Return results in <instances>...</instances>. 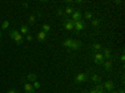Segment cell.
<instances>
[{"mask_svg": "<svg viewBox=\"0 0 125 93\" xmlns=\"http://www.w3.org/2000/svg\"><path fill=\"white\" fill-rule=\"evenodd\" d=\"M23 6H24V8H28V6H29V4H28V3H24V4H23Z\"/></svg>", "mask_w": 125, "mask_h": 93, "instance_id": "obj_31", "label": "cell"}, {"mask_svg": "<svg viewBox=\"0 0 125 93\" xmlns=\"http://www.w3.org/2000/svg\"><path fill=\"white\" fill-rule=\"evenodd\" d=\"M64 28L66 30H69V32L74 30V22H71V20H65L64 22Z\"/></svg>", "mask_w": 125, "mask_h": 93, "instance_id": "obj_8", "label": "cell"}, {"mask_svg": "<svg viewBox=\"0 0 125 93\" xmlns=\"http://www.w3.org/2000/svg\"><path fill=\"white\" fill-rule=\"evenodd\" d=\"M74 80H75V83H78V84L84 83L85 80H88V74H86V73H78V74L75 76Z\"/></svg>", "mask_w": 125, "mask_h": 93, "instance_id": "obj_2", "label": "cell"}, {"mask_svg": "<svg viewBox=\"0 0 125 93\" xmlns=\"http://www.w3.org/2000/svg\"><path fill=\"white\" fill-rule=\"evenodd\" d=\"M26 78H28V80H31V82L38 80V76H36L35 73H29V74L26 76Z\"/></svg>", "mask_w": 125, "mask_h": 93, "instance_id": "obj_19", "label": "cell"}, {"mask_svg": "<svg viewBox=\"0 0 125 93\" xmlns=\"http://www.w3.org/2000/svg\"><path fill=\"white\" fill-rule=\"evenodd\" d=\"M24 89L26 93H35V89L33 88V86H31L29 82H26V83H24Z\"/></svg>", "mask_w": 125, "mask_h": 93, "instance_id": "obj_10", "label": "cell"}, {"mask_svg": "<svg viewBox=\"0 0 125 93\" xmlns=\"http://www.w3.org/2000/svg\"><path fill=\"white\" fill-rule=\"evenodd\" d=\"M26 40H28V42H33V35L28 34V35H26Z\"/></svg>", "mask_w": 125, "mask_h": 93, "instance_id": "obj_27", "label": "cell"}, {"mask_svg": "<svg viewBox=\"0 0 125 93\" xmlns=\"http://www.w3.org/2000/svg\"><path fill=\"white\" fill-rule=\"evenodd\" d=\"M103 55H104V58H105V60H109V59L113 58V57H111V50H110L109 48H105V49H104Z\"/></svg>", "mask_w": 125, "mask_h": 93, "instance_id": "obj_13", "label": "cell"}, {"mask_svg": "<svg viewBox=\"0 0 125 93\" xmlns=\"http://www.w3.org/2000/svg\"><path fill=\"white\" fill-rule=\"evenodd\" d=\"M56 14H58V16H62V15H64V12H62L61 9H58L56 10Z\"/></svg>", "mask_w": 125, "mask_h": 93, "instance_id": "obj_26", "label": "cell"}, {"mask_svg": "<svg viewBox=\"0 0 125 93\" xmlns=\"http://www.w3.org/2000/svg\"><path fill=\"white\" fill-rule=\"evenodd\" d=\"M81 48V42L80 40H73V43H71V47L69 48L71 52H75V50H79Z\"/></svg>", "mask_w": 125, "mask_h": 93, "instance_id": "obj_6", "label": "cell"}, {"mask_svg": "<svg viewBox=\"0 0 125 93\" xmlns=\"http://www.w3.org/2000/svg\"><path fill=\"white\" fill-rule=\"evenodd\" d=\"M103 87H104V89L108 91V92L114 91V83L111 80H105V82H104V84H103Z\"/></svg>", "mask_w": 125, "mask_h": 93, "instance_id": "obj_7", "label": "cell"}, {"mask_svg": "<svg viewBox=\"0 0 125 93\" xmlns=\"http://www.w3.org/2000/svg\"><path fill=\"white\" fill-rule=\"evenodd\" d=\"M84 18H85L86 20H91V19H93V13H91V12H85Z\"/></svg>", "mask_w": 125, "mask_h": 93, "instance_id": "obj_23", "label": "cell"}, {"mask_svg": "<svg viewBox=\"0 0 125 93\" xmlns=\"http://www.w3.org/2000/svg\"><path fill=\"white\" fill-rule=\"evenodd\" d=\"M74 29H75V33H79L81 30L85 29V23L83 20H79V22H74Z\"/></svg>", "mask_w": 125, "mask_h": 93, "instance_id": "obj_4", "label": "cell"}, {"mask_svg": "<svg viewBox=\"0 0 125 93\" xmlns=\"http://www.w3.org/2000/svg\"><path fill=\"white\" fill-rule=\"evenodd\" d=\"M94 89L96 91V93H106V92H105V89H104V87H103V84H100V83H99V84H96Z\"/></svg>", "mask_w": 125, "mask_h": 93, "instance_id": "obj_18", "label": "cell"}, {"mask_svg": "<svg viewBox=\"0 0 125 93\" xmlns=\"http://www.w3.org/2000/svg\"><path fill=\"white\" fill-rule=\"evenodd\" d=\"M19 33L21 34V35H28V34H29V28H28V25H21V28H20V30H19Z\"/></svg>", "mask_w": 125, "mask_h": 93, "instance_id": "obj_16", "label": "cell"}, {"mask_svg": "<svg viewBox=\"0 0 125 93\" xmlns=\"http://www.w3.org/2000/svg\"><path fill=\"white\" fill-rule=\"evenodd\" d=\"M50 29H51V27L49 24H43V27H41V30H43L44 33H46V34L50 32Z\"/></svg>", "mask_w": 125, "mask_h": 93, "instance_id": "obj_20", "label": "cell"}, {"mask_svg": "<svg viewBox=\"0 0 125 93\" xmlns=\"http://www.w3.org/2000/svg\"><path fill=\"white\" fill-rule=\"evenodd\" d=\"M103 67L105 68V70H111V68H113V60H111V59L105 60V62L103 63Z\"/></svg>", "mask_w": 125, "mask_h": 93, "instance_id": "obj_12", "label": "cell"}, {"mask_svg": "<svg viewBox=\"0 0 125 93\" xmlns=\"http://www.w3.org/2000/svg\"><path fill=\"white\" fill-rule=\"evenodd\" d=\"M74 10H75V9L73 8V6H69V5H68L64 10H62V12H64V15H70V16H71V14L74 13Z\"/></svg>", "mask_w": 125, "mask_h": 93, "instance_id": "obj_14", "label": "cell"}, {"mask_svg": "<svg viewBox=\"0 0 125 93\" xmlns=\"http://www.w3.org/2000/svg\"><path fill=\"white\" fill-rule=\"evenodd\" d=\"M36 38H38V40H39V42L44 43L45 40H46V33H44L43 30H40V32L36 34Z\"/></svg>", "mask_w": 125, "mask_h": 93, "instance_id": "obj_9", "label": "cell"}, {"mask_svg": "<svg viewBox=\"0 0 125 93\" xmlns=\"http://www.w3.org/2000/svg\"><path fill=\"white\" fill-rule=\"evenodd\" d=\"M40 87H41V84L39 83V82H38V80H35V82H34V83H33V88H34V89H39Z\"/></svg>", "mask_w": 125, "mask_h": 93, "instance_id": "obj_25", "label": "cell"}, {"mask_svg": "<svg viewBox=\"0 0 125 93\" xmlns=\"http://www.w3.org/2000/svg\"><path fill=\"white\" fill-rule=\"evenodd\" d=\"M80 93H88V92H84V91H83V92H80Z\"/></svg>", "mask_w": 125, "mask_h": 93, "instance_id": "obj_33", "label": "cell"}, {"mask_svg": "<svg viewBox=\"0 0 125 93\" xmlns=\"http://www.w3.org/2000/svg\"><path fill=\"white\" fill-rule=\"evenodd\" d=\"M10 38H11L16 44H21V43H23V40H24L23 35L20 34V33H19V30H16V29L10 30Z\"/></svg>", "mask_w": 125, "mask_h": 93, "instance_id": "obj_1", "label": "cell"}, {"mask_svg": "<svg viewBox=\"0 0 125 93\" xmlns=\"http://www.w3.org/2000/svg\"><path fill=\"white\" fill-rule=\"evenodd\" d=\"M94 62L98 66H103V63L105 62V58H104L103 53H94Z\"/></svg>", "mask_w": 125, "mask_h": 93, "instance_id": "obj_3", "label": "cell"}, {"mask_svg": "<svg viewBox=\"0 0 125 93\" xmlns=\"http://www.w3.org/2000/svg\"><path fill=\"white\" fill-rule=\"evenodd\" d=\"M109 93H119L118 91H111V92H109Z\"/></svg>", "mask_w": 125, "mask_h": 93, "instance_id": "obj_32", "label": "cell"}, {"mask_svg": "<svg viewBox=\"0 0 125 93\" xmlns=\"http://www.w3.org/2000/svg\"><path fill=\"white\" fill-rule=\"evenodd\" d=\"M120 62H123V63L125 62V54L124 53H121V55H120Z\"/></svg>", "mask_w": 125, "mask_h": 93, "instance_id": "obj_28", "label": "cell"}, {"mask_svg": "<svg viewBox=\"0 0 125 93\" xmlns=\"http://www.w3.org/2000/svg\"><path fill=\"white\" fill-rule=\"evenodd\" d=\"M91 49H93L94 53H100V50H103V47H101V44H99V43H94V44L91 45Z\"/></svg>", "mask_w": 125, "mask_h": 93, "instance_id": "obj_11", "label": "cell"}, {"mask_svg": "<svg viewBox=\"0 0 125 93\" xmlns=\"http://www.w3.org/2000/svg\"><path fill=\"white\" fill-rule=\"evenodd\" d=\"M89 93H96V91H95V89H94V88H91V89H90V92H89Z\"/></svg>", "mask_w": 125, "mask_h": 93, "instance_id": "obj_30", "label": "cell"}, {"mask_svg": "<svg viewBox=\"0 0 125 93\" xmlns=\"http://www.w3.org/2000/svg\"><path fill=\"white\" fill-rule=\"evenodd\" d=\"M91 82H94V83H95V84H99L100 83V77L98 76V74H95V73H94V74H91Z\"/></svg>", "mask_w": 125, "mask_h": 93, "instance_id": "obj_17", "label": "cell"}, {"mask_svg": "<svg viewBox=\"0 0 125 93\" xmlns=\"http://www.w3.org/2000/svg\"><path fill=\"white\" fill-rule=\"evenodd\" d=\"M35 22H36V15H30L28 18V23L29 24H35Z\"/></svg>", "mask_w": 125, "mask_h": 93, "instance_id": "obj_21", "label": "cell"}, {"mask_svg": "<svg viewBox=\"0 0 125 93\" xmlns=\"http://www.w3.org/2000/svg\"><path fill=\"white\" fill-rule=\"evenodd\" d=\"M9 25H10L9 20H4L3 24H1V28H3V29H8V28H9Z\"/></svg>", "mask_w": 125, "mask_h": 93, "instance_id": "obj_24", "label": "cell"}, {"mask_svg": "<svg viewBox=\"0 0 125 93\" xmlns=\"http://www.w3.org/2000/svg\"><path fill=\"white\" fill-rule=\"evenodd\" d=\"M73 40H74V39H71V38H68V39H65L64 42H62V47H64V48H66V49H69V48L71 47Z\"/></svg>", "mask_w": 125, "mask_h": 93, "instance_id": "obj_15", "label": "cell"}, {"mask_svg": "<svg viewBox=\"0 0 125 93\" xmlns=\"http://www.w3.org/2000/svg\"><path fill=\"white\" fill-rule=\"evenodd\" d=\"M91 25H93L94 28H98V27L100 25V20H99V19H91Z\"/></svg>", "mask_w": 125, "mask_h": 93, "instance_id": "obj_22", "label": "cell"}, {"mask_svg": "<svg viewBox=\"0 0 125 93\" xmlns=\"http://www.w3.org/2000/svg\"><path fill=\"white\" fill-rule=\"evenodd\" d=\"M0 38H1V33H0Z\"/></svg>", "mask_w": 125, "mask_h": 93, "instance_id": "obj_34", "label": "cell"}, {"mask_svg": "<svg viewBox=\"0 0 125 93\" xmlns=\"http://www.w3.org/2000/svg\"><path fill=\"white\" fill-rule=\"evenodd\" d=\"M8 93H18L15 89H10V91H8Z\"/></svg>", "mask_w": 125, "mask_h": 93, "instance_id": "obj_29", "label": "cell"}, {"mask_svg": "<svg viewBox=\"0 0 125 93\" xmlns=\"http://www.w3.org/2000/svg\"><path fill=\"white\" fill-rule=\"evenodd\" d=\"M83 18V14L80 10H74V13L71 14V22H79Z\"/></svg>", "mask_w": 125, "mask_h": 93, "instance_id": "obj_5", "label": "cell"}]
</instances>
